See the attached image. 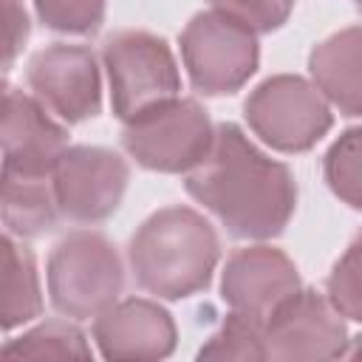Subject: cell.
Masks as SVG:
<instances>
[{"mask_svg":"<svg viewBox=\"0 0 362 362\" xmlns=\"http://www.w3.org/2000/svg\"><path fill=\"white\" fill-rule=\"evenodd\" d=\"M3 173L51 175L59 156L68 150V127L54 113L20 88L3 90Z\"/></svg>","mask_w":362,"mask_h":362,"instance_id":"cell-11","label":"cell"},{"mask_svg":"<svg viewBox=\"0 0 362 362\" xmlns=\"http://www.w3.org/2000/svg\"><path fill=\"white\" fill-rule=\"evenodd\" d=\"M221 240L212 223L189 206L153 212L130 238L127 263L139 288L161 300H184L212 283Z\"/></svg>","mask_w":362,"mask_h":362,"instance_id":"cell-2","label":"cell"},{"mask_svg":"<svg viewBox=\"0 0 362 362\" xmlns=\"http://www.w3.org/2000/svg\"><path fill=\"white\" fill-rule=\"evenodd\" d=\"M348 356L351 359H362V334L356 339H351V348H348Z\"/></svg>","mask_w":362,"mask_h":362,"instance_id":"cell-24","label":"cell"},{"mask_svg":"<svg viewBox=\"0 0 362 362\" xmlns=\"http://www.w3.org/2000/svg\"><path fill=\"white\" fill-rule=\"evenodd\" d=\"M184 189L240 240L283 235L297 206L291 170L269 158L232 122L215 127V141L204 161L184 175Z\"/></svg>","mask_w":362,"mask_h":362,"instance_id":"cell-1","label":"cell"},{"mask_svg":"<svg viewBox=\"0 0 362 362\" xmlns=\"http://www.w3.org/2000/svg\"><path fill=\"white\" fill-rule=\"evenodd\" d=\"M127 181V161L107 147H68L54 167L59 212L74 223H99L110 218L124 198Z\"/></svg>","mask_w":362,"mask_h":362,"instance_id":"cell-9","label":"cell"},{"mask_svg":"<svg viewBox=\"0 0 362 362\" xmlns=\"http://www.w3.org/2000/svg\"><path fill=\"white\" fill-rule=\"evenodd\" d=\"M351 339L328 294L297 288L266 317V351L280 362H320L348 356Z\"/></svg>","mask_w":362,"mask_h":362,"instance_id":"cell-8","label":"cell"},{"mask_svg":"<svg viewBox=\"0 0 362 362\" xmlns=\"http://www.w3.org/2000/svg\"><path fill=\"white\" fill-rule=\"evenodd\" d=\"M325 294L345 320L362 322V229L334 263L325 280Z\"/></svg>","mask_w":362,"mask_h":362,"instance_id":"cell-20","label":"cell"},{"mask_svg":"<svg viewBox=\"0 0 362 362\" xmlns=\"http://www.w3.org/2000/svg\"><path fill=\"white\" fill-rule=\"evenodd\" d=\"M328 189L348 206L362 209V127H348L322 156Z\"/></svg>","mask_w":362,"mask_h":362,"instance_id":"cell-19","label":"cell"},{"mask_svg":"<svg viewBox=\"0 0 362 362\" xmlns=\"http://www.w3.org/2000/svg\"><path fill=\"white\" fill-rule=\"evenodd\" d=\"M300 288V272L294 260L274 246L255 243L235 249L226 257L221 274V297L232 311L266 317Z\"/></svg>","mask_w":362,"mask_h":362,"instance_id":"cell-13","label":"cell"},{"mask_svg":"<svg viewBox=\"0 0 362 362\" xmlns=\"http://www.w3.org/2000/svg\"><path fill=\"white\" fill-rule=\"evenodd\" d=\"M198 359H243V362H263L269 359L266 351V322L232 311L221 322V328L201 345Z\"/></svg>","mask_w":362,"mask_h":362,"instance_id":"cell-18","label":"cell"},{"mask_svg":"<svg viewBox=\"0 0 362 362\" xmlns=\"http://www.w3.org/2000/svg\"><path fill=\"white\" fill-rule=\"evenodd\" d=\"M59 204L51 175L3 173V223L14 238H37L57 226Z\"/></svg>","mask_w":362,"mask_h":362,"instance_id":"cell-15","label":"cell"},{"mask_svg":"<svg viewBox=\"0 0 362 362\" xmlns=\"http://www.w3.org/2000/svg\"><path fill=\"white\" fill-rule=\"evenodd\" d=\"M354 3H356V8H359V11H362V0H354Z\"/></svg>","mask_w":362,"mask_h":362,"instance_id":"cell-25","label":"cell"},{"mask_svg":"<svg viewBox=\"0 0 362 362\" xmlns=\"http://www.w3.org/2000/svg\"><path fill=\"white\" fill-rule=\"evenodd\" d=\"M93 339L99 354L110 362H147L170 356L178 331L164 305L144 297H127L93 317Z\"/></svg>","mask_w":362,"mask_h":362,"instance_id":"cell-12","label":"cell"},{"mask_svg":"<svg viewBox=\"0 0 362 362\" xmlns=\"http://www.w3.org/2000/svg\"><path fill=\"white\" fill-rule=\"evenodd\" d=\"M249 130L277 153L311 150L334 124L331 102L322 90L297 74L263 79L243 102Z\"/></svg>","mask_w":362,"mask_h":362,"instance_id":"cell-5","label":"cell"},{"mask_svg":"<svg viewBox=\"0 0 362 362\" xmlns=\"http://www.w3.org/2000/svg\"><path fill=\"white\" fill-rule=\"evenodd\" d=\"M181 62L192 88L204 96H229L257 71V34L223 11H198L178 34Z\"/></svg>","mask_w":362,"mask_h":362,"instance_id":"cell-6","label":"cell"},{"mask_svg":"<svg viewBox=\"0 0 362 362\" xmlns=\"http://www.w3.org/2000/svg\"><path fill=\"white\" fill-rule=\"evenodd\" d=\"M102 62L110 85V107L127 124L173 99L181 90V74L170 45L139 28L116 31L102 45Z\"/></svg>","mask_w":362,"mask_h":362,"instance_id":"cell-4","label":"cell"},{"mask_svg":"<svg viewBox=\"0 0 362 362\" xmlns=\"http://www.w3.org/2000/svg\"><path fill=\"white\" fill-rule=\"evenodd\" d=\"M3 3H6V62L3 68L8 74L14 65V57L28 40V14L20 0H3Z\"/></svg>","mask_w":362,"mask_h":362,"instance_id":"cell-23","label":"cell"},{"mask_svg":"<svg viewBox=\"0 0 362 362\" xmlns=\"http://www.w3.org/2000/svg\"><path fill=\"white\" fill-rule=\"evenodd\" d=\"M215 141L209 113L195 99H173L122 130L124 153L144 170L153 173H189L204 161Z\"/></svg>","mask_w":362,"mask_h":362,"instance_id":"cell-7","label":"cell"},{"mask_svg":"<svg viewBox=\"0 0 362 362\" xmlns=\"http://www.w3.org/2000/svg\"><path fill=\"white\" fill-rule=\"evenodd\" d=\"M31 93L65 124H79L102 110V74L88 45L54 42L28 59Z\"/></svg>","mask_w":362,"mask_h":362,"instance_id":"cell-10","label":"cell"},{"mask_svg":"<svg viewBox=\"0 0 362 362\" xmlns=\"http://www.w3.org/2000/svg\"><path fill=\"white\" fill-rule=\"evenodd\" d=\"M209 6L243 23L255 34H272L283 28L286 20L291 17L294 0H209Z\"/></svg>","mask_w":362,"mask_h":362,"instance_id":"cell-22","label":"cell"},{"mask_svg":"<svg viewBox=\"0 0 362 362\" xmlns=\"http://www.w3.org/2000/svg\"><path fill=\"white\" fill-rule=\"evenodd\" d=\"M51 305L68 320H90L110 308L124 288V269L116 246L90 229L68 232L45 266Z\"/></svg>","mask_w":362,"mask_h":362,"instance_id":"cell-3","label":"cell"},{"mask_svg":"<svg viewBox=\"0 0 362 362\" xmlns=\"http://www.w3.org/2000/svg\"><path fill=\"white\" fill-rule=\"evenodd\" d=\"M308 74L342 116H362V25L317 42L308 54Z\"/></svg>","mask_w":362,"mask_h":362,"instance_id":"cell-14","label":"cell"},{"mask_svg":"<svg viewBox=\"0 0 362 362\" xmlns=\"http://www.w3.org/2000/svg\"><path fill=\"white\" fill-rule=\"evenodd\" d=\"M6 359H93L88 337L68 320H45L17 339H6Z\"/></svg>","mask_w":362,"mask_h":362,"instance_id":"cell-17","label":"cell"},{"mask_svg":"<svg viewBox=\"0 0 362 362\" xmlns=\"http://www.w3.org/2000/svg\"><path fill=\"white\" fill-rule=\"evenodd\" d=\"M107 0H34L37 20L57 34L88 37L105 23Z\"/></svg>","mask_w":362,"mask_h":362,"instance_id":"cell-21","label":"cell"},{"mask_svg":"<svg viewBox=\"0 0 362 362\" xmlns=\"http://www.w3.org/2000/svg\"><path fill=\"white\" fill-rule=\"evenodd\" d=\"M42 314V291L37 260L28 246L17 243L11 232L3 235V331H14L17 325L31 322Z\"/></svg>","mask_w":362,"mask_h":362,"instance_id":"cell-16","label":"cell"}]
</instances>
